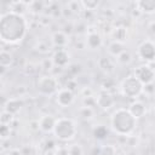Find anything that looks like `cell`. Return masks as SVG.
<instances>
[{
	"mask_svg": "<svg viewBox=\"0 0 155 155\" xmlns=\"http://www.w3.org/2000/svg\"><path fill=\"white\" fill-rule=\"evenodd\" d=\"M28 23L24 16L8 11L0 16V39L6 44H17L27 34Z\"/></svg>",
	"mask_w": 155,
	"mask_h": 155,
	"instance_id": "6da1fadb",
	"label": "cell"
},
{
	"mask_svg": "<svg viewBox=\"0 0 155 155\" xmlns=\"http://www.w3.org/2000/svg\"><path fill=\"white\" fill-rule=\"evenodd\" d=\"M136 124H137V119L132 116L130 110L126 108L116 109L110 117L111 130L120 136L131 134L136 128Z\"/></svg>",
	"mask_w": 155,
	"mask_h": 155,
	"instance_id": "7a4b0ae2",
	"label": "cell"
},
{
	"mask_svg": "<svg viewBox=\"0 0 155 155\" xmlns=\"http://www.w3.org/2000/svg\"><path fill=\"white\" fill-rule=\"evenodd\" d=\"M53 134L57 139L62 142L70 140L75 137L76 134V124L73 119L69 117H59L56 121L54 128H53Z\"/></svg>",
	"mask_w": 155,
	"mask_h": 155,
	"instance_id": "3957f363",
	"label": "cell"
},
{
	"mask_svg": "<svg viewBox=\"0 0 155 155\" xmlns=\"http://www.w3.org/2000/svg\"><path fill=\"white\" fill-rule=\"evenodd\" d=\"M144 90V85L134 76L130 75L125 78L120 84V91L125 97L128 98H137Z\"/></svg>",
	"mask_w": 155,
	"mask_h": 155,
	"instance_id": "277c9868",
	"label": "cell"
},
{
	"mask_svg": "<svg viewBox=\"0 0 155 155\" xmlns=\"http://www.w3.org/2000/svg\"><path fill=\"white\" fill-rule=\"evenodd\" d=\"M38 91L42 96H52L58 92V82L53 76H41L36 84Z\"/></svg>",
	"mask_w": 155,
	"mask_h": 155,
	"instance_id": "5b68a950",
	"label": "cell"
},
{
	"mask_svg": "<svg viewBox=\"0 0 155 155\" xmlns=\"http://www.w3.org/2000/svg\"><path fill=\"white\" fill-rule=\"evenodd\" d=\"M137 54L142 61L147 63L154 62L155 61V42L151 40L142 41L137 48Z\"/></svg>",
	"mask_w": 155,
	"mask_h": 155,
	"instance_id": "8992f818",
	"label": "cell"
},
{
	"mask_svg": "<svg viewBox=\"0 0 155 155\" xmlns=\"http://www.w3.org/2000/svg\"><path fill=\"white\" fill-rule=\"evenodd\" d=\"M133 75L144 85H151L155 80V70L149 65V64H142L134 69Z\"/></svg>",
	"mask_w": 155,
	"mask_h": 155,
	"instance_id": "52a82bcc",
	"label": "cell"
},
{
	"mask_svg": "<svg viewBox=\"0 0 155 155\" xmlns=\"http://www.w3.org/2000/svg\"><path fill=\"white\" fill-rule=\"evenodd\" d=\"M56 102L59 107L67 108L74 102V93L69 88H62L56 93Z\"/></svg>",
	"mask_w": 155,
	"mask_h": 155,
	"instance_id": "ba28073f",
	"label": "cell"
},
{
	"mask_svg": "<svg viewBox=\"0 0 155 155\" xmlns=\"http://www.w3.org/2000/svg\"><path fill=\"white\" fill-rule=\"evenodd\" d=\"M114 103H115V98H114V96H113L110 92H108V91H101V92L97 94V97H96V104H97L101 109L107 110V109L111 108V107L114 105Z\"/></svg>",
	"mask_w": 155,
	"mask_h": 155,
	"instance_id": "9c48e42d",
	"label": "cell"
},
{
	"mask_svg": "<svg viewBox=\"0 0 155 155\" xmlns=\"http://www.w3.org/2000/svg\"><path fill=\"white\" fill-rule=\"evenodd\" d=\"M56 121H57V119H54L52 115L45 114V115H42V116L38 120V126H39V128H40L42 132L50 133V132H53Z\"/></svg>",
	"mask_w": 155,
	"mask_h": 155,
	"instance_id": "30bf717a",
	"label": "cell"
},
{
	"mask_svg": "<svg viewBox=\"0 0 155 155\" xmlns=\"http://www.w3.org/2000/svg\"><path fill=\"white\" fill-rule=\"evenodd\" d=\"M52 62L57 67H65L69 63V52L65 48H58L52 56Z\"/></svg>",
	"mask_w": 155,
	"mask_h": 155,
	"instance_id": "8fae6325",
	"label": "cell"
},
{
	"mask_svg": "<svg viewBox=\"0 0 155 155\" xmlns=\"http://www.w3.org/2000/svg\"><path fill=\"white\" fill-rule=\"evenodd\" d=\"M22 107H23V101L19 98H8L4 103V110L12 115H16L22 109Z\"/></svg>",
	"mask_w": 155,
	"mask_h": 155,
	"instance_id": "7c38bea8",
	"label": "cell"
},
{
	"mask_svg": "<svg viewBox=\"0 0 155 155\" xmlns=\"http://www.w3.org/2000/svg\"><path fill=\"white\" fill-rule=\"evenodd\" d=\"M136 7L142 13L153 15L155 13V0H139L136 2Z\"/></svg>",
	"mask_w": 155,
	"mask_h": 155,
	"instance_id": "4fadbf2b",
	"label": "cell"
},
{
	"mask_svg": "<svg viewBox=\"0 0 155 155\" xmlns=\"http://www.w3.org/2000/svg\"><path fill=\"white\" fill-rule=\"evenodd\" d=\"M86 45L91 50L99 48L102 46V36L98 33H88L86 38Z\"/></svg>",
	"mask_w": 155,
	"mask_h": 155,
	"instance_id": "5bb4252c",
	"label": "cell"
},
{
	"mask_svg": "<svg viewBox=\"0 0 155 155\" xmlns=\"http://www.w3.org/2000/svg\"><path fill=\"white\" fill-rule=\"evenodd\" d=\"M128 110H130V113L132 114V116H134L136 119H139V117L144 116V114H145V105H144L142 102L136 101V102H133V103L130 105Z\"/></svg>",
	"mask_w": 155,
	"mask_h": 155,
	"instance_id": "9a60e30c",
	"label": "cell"
},
{
	"mask_svg": "<svg viewBox=\"0 0 155 155\" xmlns=\"http://www.w3.org/2000/svg\"><path fill=\"white\" fill-rule=\"evenodd\" d=\"M52 44L57 46L58 48H64V46L68 42V38L63 31H54L52 34Z\"/></svg>",
	"mask_w": 155,
	"mask_h": 155,
	"instance_id": "2e32d148",
	"label": "cell"
},
{
	"mask_svg": "<svg viewBox=\"0 0 155 155\" xmlns=\"http://www.w3.org/2000/svg\"><path fill=\"white\" fill-rule=\"evenodd\" d=\"M124 51H126V47L124 45V42H120V41H111L109 45H108V52L114 56V57H117L120 56Z\"/></svg>",
	"mask_w": 155,
	"mask_h": 155,
	"instance_id": "e0dca14e",
	"label": "cell"
},
{
	"mask_svg": "<svg viewBox=\"0 0 155 155\" xmlns=\"http://www.w3.org/2000/svg\"><path fill=\"white\" fill-rule=\"evenodd\" d=\"M13 62V58H12V54L5 50H2L0 52V65L1 68H8Z\"/></svg>",
	"mask_w": 155,
	"mask_h": 155,
	"instance_id": "ac0fdd59",
	"label": "cell"
},
{
	"mask_svg": "<svg viewBox=\"0 0 155 155\" xmlns=\"http://www.w3.org/2000/svg\"><path fill=\"white\" fill-rule=\"evenodd\" d=\"M111 36L114 39V41H120V42H124L126 36H127V30L125 28H115L111 33Z\"/></svg>",
	"mask_w": 155,
	"mask_h": 155,
	"instance_id": "d6986e66",
	"label": "cell"
},
{
	"mask_svg": "<svg viewBox=\"0 0 155 155\" xmlns=\"http://www.w3.org/2000/svg\"><path fill=\"white\" fill-rule=\"evenodd\" d=\"M11 10L10 11H12V12H15V13H18V15H22L23 16V13L25 12V10L29 7L25 2H23V1H18V2H12L11 5Z\"/></svg>",
	"mask_w": 155,
	"mask_h": 155,
	"instance_id": "ffe728a7",
	"label": "cell"
},
{
	"mask_svg": "<svg viewBox=\"0 0 155 155\" xmlns=\"http://www.w3.org/2000/svg\"><path fill=\"white\" fill-rule=\"evenodd\" d=\"M93 136L96 139H104L107 136H108V130L105 126L103 125H99L97 127H94L93 130Z\"/></svg>",
	"mask_w": 155,
	"mask_h": 155,
	"instance_id": "44dd1931",
	"label": "cell"
},
{
	"mask_svg": "<svg viewBox=\"0 0 155 155\" xmlns=\"http://www.w3.org/2000/svg\"><path fill=\"white\" fill-rule=\"evenodd\" d=\"M98 67L102 70H104V71H109L113 68V63H111L110 58H108V57H101L98 59Z\"/></svg>",
	"mask_w": 155,
	"mask_h": 155,
	"instance_id": "7402d4cb",
	"label": "cell"
},
{
	"mask_svg": "<svg viewBox=\"0 0 155 155\" xmlns=\"http://www.w3.org/2000/svg\"><path fill=\"white\" fill-rule=\"evenodd\" d=\"M116 61H117V63H120V64H122V65H126V64H128V63L132 61V56H131V53L126 50V51H124L120 56L116 57Z\"/></svg>",
	"mask_w": 155,
	"mask_h": 155,
	"instance_id": "603a6c76",
	"label": "cell"
},
{
	"mask_svg": "<svg viewBox=\"0 0 155 155\" xmlns=\"http://www.w3.org/2000/svg\"><path fill=\"white\" fill-rule=\"evenodd\" d=\"M13 119H15V115H12V114L2 110V113L0 115V124L1 125H11L12 121H13Z\"/></svg>",
	"mask_w": 155,
	"mask_h": 155,
	"instance_id": "cb8c5ba5",
	"label": "cell"
},
{
	"mask_svg": "<svg viewBox=\"0 0 155 155\" xmlns=\"http://www.w3.org/2000/svg\"><path fill=\"white\" fill-rule=\"evenodd\" d=\"M99 155H116V149L111 144H105V145L101 147Z\"/></svg>",
	"mask_w": 155,
	"mask_h": 155,
	"instance_id": "d4e9b609",
	"label": "cell"
},
{
	"mask_svg": "<svg viewBox=\"0 0 155 155\" xmlns=\"http://www.w3.org/2000/svg\"><path fill=\"white\" fill-rule=\"evenodd\" d=\"M81 5H82V8L84 10L92 11V10H96L98 7L99 2L97 0H82L81 1Z\"/></svg>",
	"mask_w": 155,
	"mask_h": 155,
	"instance_id": "484cf974",
	"label": "cell"
},
{
	"mask_svg": "<svg viewBox=\"0 0 155 155\" xmlns=\"http://www.w3.org/2000/svg\"><path fill=\"white\" fill-rule=\"evenodd\" d=\"M11 134V126L10 125H1L0 124V137L2 140L7 139Z\"/></svg>",
	"mask_w": 155,
	"mask_h": 155,
	"instance_id": "4316f807",
	"label": "cell"
},
{
	"mask_svg": "<svg viewBox=\"0 0 155 155\" xmlns=\"http://www.w3.org/2000/svg\"><path fill=\"white\" fill-rule=\"evenodd\" d=\"M68 154L69 155H82L84 151H82V148L79 144H73L68 148Z\"/></svg>",
	"mask_w": 155,
	"mask_h": 155,
	"instance_id": "83f0119b",
	"label": "cell"
},
{
	"mask_svg": "<svg viewBox=\"0 0 155 155\" xmlns=\"http://www.w3.org/2000/svg\"><path fill=\"white\" fill-rule=\"evenodd\" d=\"M81 116L82 117H85V119H90L91 116H92V114H93V111H92V109H91V107H84L82 109H81Z\"/></svg>",
	"mask_w": 155,
	"mask_h": 155,
	"instance_id": "f1b7e54d",
	"label": "cell"
},
{
	"mask_svg": "<svg viewBox=\"0 0 155 155\" xmlns=\"http://www.w3.org/2000/svg\"><path fill=\"white\" fill-rule=\"evenodd\" d=\"M8 155H23V153L19 150V149H11L7 151Z\"/></svg>",
	"mask_w": 155,
	"mask_h": 155,
	"instance_id": "f546056e",
	"label": "cell"
},
{
	"mask_svg": "<svg viewBox=\"0 0 155 155\" xmlns=\"http://www.w3.org/2000/svg\"><path fill=\"white\" fill-rule=\"evenodd\" d=\"M149 28H150V31H151L153 34H155V22H151V23L149 24Z\"/></svg>",
	"mask_w": 155,
	"mask_h": 155,
	"instance_id": "4dcf8cb0",
	"label": "cell"
},
{
	"mask_svg": "<svg viewBox=\"0 0 155 155\" xmlns=\"http://www.w3.org/2000/svg\"><path fill=\"white\" fill-rule=\"evenodd\" d=\"M1 155H8V154H7V153H5V151H2V153H1Z\"/></svg>",
	"mask_w": 155,
	"mask_h": 155,
	"instance_id": "1f68e13d",
	"label": "cell"
},
{
	"mask_svg": "<svg viewBox=\"0 0 155 155\" xmlns=\"http://www.w3.org/2000/svg\"><path fill=\"white\" fill-rule=\"evenodd\" d=\"M51 155H58V154H51Z\"/></svg>",
	"mask_w": 155,
	"mask_h": 155,
	"instance_id": "d6a6232c",
	"label": "cell"
}]
</instances>
